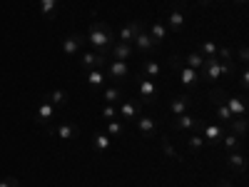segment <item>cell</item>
<instances>
[{
	"instance_id": "obj_25",
	"label": "cell",
	"mask_w": 249,
	"mask_h": 187,
	"mask_svg": "<svg viewBox=\"0 0 249 187\" xmlns=\"http://www.w3.org/2000/svg\"><path fill=\"white\" fill-rule=\"evenodd\" d=\"M102 97H105L107 105H115V102L122 97V90H120V88H107L105 93H102Z\"/></svg>"
},
{
	"instance_id": "obj_32",
	"label": "cell",
	"mask_w": 249,
	"mask_h": 187,
	"mask_svg": "<svg viewBox=\"0 0 249 187\" xmlns=\"http://www.w3.org/2000/svg\"><path fill=\"white\" fill-rule=\"evenodd\" d=\"M48 102H53L55 108L62 105V102H65V93H62V90H53V93L48 95Z\"/></svg>"
},
{
	"instance_id": "obj_24",
	"label": "cell",
	"mask_w": 249,
	"mask_h": 187,
	"mask_svg": "<svg viewBox=\"0 0 249 187\" xmlns=\"http://www.w3.org/2000/svg\"><path fill=\"white\" fill-rule=\"evenodd\" d=\"M55 8H57V0H40V10H43V15L48 20L55 18Z\"/></svg>"
},
{
	"instance_id": "obj_5",
	"label": "cell",
	"mask_w": 249,
	"mask_h": 187,
	"mask_svg": "<svg viewBox=\"0 0 249 187\" xmlns=\"http://www.w3.org/2000/svg\"><path fill=\"white\" fill-rule=\"evenodd\" d=\"M48 135H55L60 140H72V137L80 135V128L75 122H60L57 128H48Z\"/></svg>"
},
{
	"instance_id": "obj_3",
	"label": "cell",
	"mask_w": 249,
	"mask_h": 187,
	"mask_svg": "<svg viewBox=\"0 0 249 187\" xmlns=\"http://www.w3.org/2000/svg\"><path fill=\"white\" fill-rule=\"evenodd\" d=\"M172 128L177 130V132H184V130H190L192 135L202 128V122H199V117H195V115H190V112H184V115H175V120H172Z\"/></svg>"
},
{
	"instance_id": "obj_38",
	"label": "cell",
	"mask_w": 249,
	"mask_h": 187,
	"mask_svg": "<svg viewBox=\"0 0 249 187\" xmlns=\"http://www.w3.org/2000/svg\"><path fill=\"white\" fill-rule=\"evenodd\" d=\"M242 88H244V90L249 88V73H247V70L242 73Z\"/></svg>"
},
{
	"instance_id": "obj_41",
	"label": "cell",
	"mask_w": 249,
	"mask_h": 187,
	"mask_svg": "<svg viewBox=\"0 0 249 187\" xmlns=\"http://www.w3.org/2000/svg\"><path fill=\"white\" fill-rule=\"evenodd\" d=\"M237 3H244V0H237Z\"/></svg>"
},
{
	"instance_id": "obj_9",
	"label": "cell",
	"mask_w": 249,
	"mask_h": 187,
	"mask_svg": "<svg viewBox=\"0 0 249 187\" xmlns=\"http://www.w3.org/2000/svg\"><path fill=\"white\" fill-rule=\"evenodd\" d=\"M224 105L230 108L232 117H247V102H244V97H239V95H230V97L224 100Z\"/></svg>"
},
{
	"instance_id": "obj_17",
	"label": "cell",
	"mask_w": 249,
	"mask_h": 187,
	"mask_svg": "<svg viewBox=\"0 0 249 187\" xmlns=\"http://www.w3.org/2000/svg\"><path fill=\"white\" fill-rule=\"evenodd\" d=\"M110 145H112V137H110L107 132H95V137H92V148H95L97 152H107V150H110Z\"/></svg>"
},
{
	"instance_id": "obj_23",
	"label": "cell",
	"mask_w": 249,
	"mask_h": 187,
	"mask_svg": "<svg viewBox=\"0 0 249 187\" xmlns=\"http://www.w3.org/2000/svg\"><path fill=\"white\" fill-rule=\"evenodd\" d=\"M147 33L152 35V40H155V43H157V45L162 43V40H164V37H167V28H164L162 23H155V25H152V28H150Z\"/></svg>"
},
{
	"instance_id": "obj_40",
	"label": "cell",
	"mask_w": 249,
	"mask_h": 187,
	"mask_svg": "<svg viewBox=\"0 0 249 187\" xmlns=\"http://www.w3.org/2000/svg\"><path fill=\"white\" fill-rule=\"evenodd\" d=\"M219 187H232L230 182H219Z\"/></svg>"
},
{
	"instance_id": "obj_6",
	"label": "cell",
	"mask_w": 249,
	"mask_h": 187,
	"mask_svg": "<svg viewBox=\"0 0 249 187\" xmlns=\"http://www.w3.org/2000/svg\"><path fill=\"white\" fill-rule=\"evenodd\" d=\"M132 45L140 50V53H152L155 48H157V43H155V40H152V35L147 33V28H140V33L135 35V40H132Z\"/></svg>"
},
{
	"instance_id": "obj_8",
	"label": "cell",
	"mask_w": 249,
	"mask_h": 187,
	"mask_svg": "<svg viewBox=\"0 0 249 187\" xmlns=\"http://www.w3.org/2000/svg\"><path fill=\"white\" fill-rule=\"evenodd\" d=\"M135 122H137V132H140L142 137H155V132H157V122H155V117H150V115H140Z\"/></svg>"
},
{
	"instance_id": "obj_39",
	"label": "cell",
	"mask_w": 249,
	"mask_h": 187,
	"mask_svg": "<svg viewBox=\"0 0 249 187\" xmlns=\"http://www.w3.org/2000/svg\"><path fill=\"white\" fill-rule=\"evenodd\" d=\"M239 60L247 62V48H239Z\"/></svg>"
},
{
	"instance_id": "obj_13",
	"label": "cell",
	"mask_w": 249,
	"mask_h": 187,
	"mask_svg": "<svg viewBox=\"0 0 249 187\" xmlns=\"http://www.w3.org/2000/svg\"><path fill=\"white\" fill-rule=\"evenodd\" d=\"M190 105H192V97L187 95V93H182V95H177L170 102V110H172V115H184L187 110H190Z\"/></svg>"
},
{
	"instance_id": "obj_37",
	"label": "cell",
	"mask_w": 249,
	"mask_h": 187,
	"mask_svg": "<svg viewBox=\"0 0 249 187\" xmlns=\"http://www.w3.org/2000/svg\"><path fill=\"white\" fill-rule=\"evenodd\" d=\"M0 187H20V182L15 177H5V180H0Z\"/></svg>"
},
{
	"instance_id": "obj_31",
	"label": "cell",
	"mask_w": 249,
	"mask_h": 187,
	"mask_svg": "<svg viewBox=\"0 0 249 187\" xmlns=\"http://www.w3.org/2000/svg\"><path fill=\"white\" fill-rule=\"evenodd\" d=\"M217 117H219V120H224V122L234 120V117H232V112H230V108H227L224 102H217Z\"/></svg>"
},
{
	"instance_id": "obj_2",
	"label": "cell",
	"mask_w": 249,
	"mask_h": 187,
	"mask_svg": "<svg viewBox=\"0 0 249 187\" xmlns=\"http://www.w3.org/2000/svg\"><path fill=\"white\" fill-rule=\"evenodd\" d=\"M135 82H137V93H140L137 100L144 102V105H155V102H157V88H155V82L147 80V77H142V75H137Z\"/></svg>"
},
{
	"instance_id": "obj_12",
	"label": "cell",
	"mask_w": 249,
	"mask_h": 187,
	"mask_svg": "<svg viewBox=\"0 0 249 187\" xmlns=\"http://www.w3.org/2000/svg\"><path fill=\"white\" fill-rule=\"evenodd\" d=\"M144 23H140V20H132V23H127L120 33H117V37H120V43H132L135 40V35L140 33V28H142Z\"/></svg>"
},
{
	"instance_id": "obj_15",
	"label": "cell",
	"mask_w": 249,
	"mask_h": 187,
	"mask_svg": "<svg viewBox=\"0 0 249 187\" xmlns=\"http://www.w3.org/2000/svg\"><path fill=\"white\" fill-rule=\"evenodd\" d=\"M107 75L110 77H127L130 75V65H127V62H122V60H112L107 65Z\"/></svg>"
},
{
	"instance_id": "obj_35",
	"label": "cell",
	"mask_w": 249,
	"mask_h": 187,
	"mask_svg": "<svg viewBox=\"0 0 249 187\" xmlns=\"http://www.w3.org/2000/svg\"><path fill=\"white\" fill-rule=\"evenodd\" d=\"M190 148H192V150H202V148H204V137L195 132V135L190 137Z\"/></svg>"
},
{
	"instance_id": "obj_7",
	"label": "cell",
	"mask_w": 249,
	"mask_h": 187,
	"mask_svg": "<svg viewBox=\"0 0 249 187\" xmlns=\"http://www.w3.org/2000/svg\"><path fill=\"white\" fill-rule=\"evenodd\" d=\"M85 40H88V37L82 35V33H72V35H68V37H65V43H62V53H65V55H77Z\"/></svg>"
},
{
	"instance_id": "obj_27",
	"label": "cell",
	"mask_w": 249,
	"mask_h": 187,
	"mask_svg": "<svg viewBox=\"0 0 249 187\" xmlns=\"http://www.w3.org/2000/svg\"><path fill=\"white\" fill-rule=\"evenodd\" d=\"M160 140H162V150H164V155L172 157V160H179V162H182V155H179V152L172 148V145H170V140H167V137H160Z\"/></svg>"
},
{
	"instance_id": "obj_34",
	"label": "cell",
	"mask_w": 249,
	"mask_h": 187,
	"mask_svg": "<svg viewBox=\"0 0 249 187\" xmlns=\"http://www.w3.org/2000/svg\"><path fill=\"white\" fill-rule=\"evenodd\" d=\"M102 117H105L107 122L110 120H117V108L115 105H105V108H102Z\"/></svg>"
},
{
	"instance_id": "obj_10",
	"label": "cell",
	"mask_w": 249,
	"mask_h": 187,
	"mask_svg": "<svg viewBox=\"0 0 249 187\" xmlns=\"http://www.w3.org/2000/svg\"><path fill=\"white\" fill-rule=\"evenodd\" d=\"M82 65H85L88 70H92V68L102 70L107 65V55H102V53H82Z\"/></svg>"
},
{
	"instance_id": "obj_28",
	"label": "cell",
	"mask_w": 249,
	"mask_h": 187,
	"mask_svg": "<svg viewBox=\"0 0 249 187\" xmlns=\"http://www.w3.org/2000/svg\"><path fill=\"white\" fill-rule=\"evenodd\" d=\"M230 122H232V132H234L237 137L247 135V117H237V122H234V120H230Z\"/></svg>"
},
{
	"instance_id": "obj_33",
	"label": "cell",
	"mask_w": 249,
	"mask_h": 187,
	"mask_svg": "<svg viewBox=\"0 0 249 187\" xmlns=\"http://www.w3.org/2000/svg\"><path fill=\"white\" fill-rule=\"evenodd\" d=\"M217 50H219V48L212 43V40H207V43L202 45V55H204V57H212V55H217Z\"/></svg>"
},
{
	"instance_id": "obj_11",
	"label": "cell",
	"mask_w": 249,
	"mask_h": 187,
	"mask_svg": "<svg viewBox=\"0 0 249 187\" xmlns=\"http://www.w3.org/2000/svg\"><path fill=\"white\" fill-rule=\"evenodd\" d=\"M110 55H112L115 60L127 62V60L135 55V45H132V43H115V45L110 48Z\"/></svg>"
},
{
	"instance_id": "obj_16",
	"label": "cell",
	"mask_w": 249,
	"mask_h": 187,
	"mask_svg": "<svg viewBox=\"0 0 249 187\" xmlns=\"http://www.w3.org/2000/svg\"><path fill=\"white\" fill-rule=\"evenodd\" d=\"M55 115V105H53V102H40V105H37V110H35V120L37 122H48L50 117Z\"/></svg>"
},
{
	"instance_id": "obj_20",
	"label": "cell",
	"mask_w": 249,
	"mask_h": 187,
	"mask_svg": "<svg viewBox=\"0 0 249 187\" xmlns=\"http://www.w3.org/2000/svg\"><path fill=\"white\" fill-rule=\"evenodd\" d=\"M142 77H147V80H155L157 75H160V65L155 60H144V65H142V73H140Z\"/></svg>"
},
{
	"instance_id": "obj_14",
	"label": "cell",
	"mask_w": 249,
	"mask_h": 187,
	"mask_svg": "<svg viewBox=\"0 0 249 187\" xmlns=\"http://www.w3.org/2000/svg\"><path fill=\"white\" fill-rule=\"evenodd\" d=\"M177 75H179V80H182L184 88H192V85H197V82H199V73L192 70V68H179Z\"/></svg>"
},
{
	"instance_id": "obj_18",
	"label": "cell",
	"mask_w": 249,
	"mask_h": 187,
	"mask_svg": "<svg viewBox=\"0 0 249 187\" xmlns=\"http://www.w3.org/2000/svg\"><path fill=\"white\" fill-rule=\"evenodd\" d=\"M222 135H224V128H222V125H204V128H202V137L210 140V142L222 140Z\"/></svg>"
},
{
	"instance_id": "obj_36",
	"label": "cell",
	"mask_w": 249,
	"mask_h": 187,
	"mask_svg": "<svg viewBox=\"0 0 249 187\" xmlns=\"http://www.w3.org/2000/svg\"><path fill=\"white\" fill-rule=\"evenodd\" d=\"M222 95H224V90H222V88L210 90V102H222Z\"/></svg>"
},
{
	"instance_id": "obj_29",
	"label": "cell",
	"mask_w": 249,
	"mask_h": 187,
	"mask_svg": "<svg viewBox=\"0 0 249 187\" xmlns=\"http://www.w3.org/2000/svg\"><path fill=\"white\" fill-rule=\"evenodd\" d=\"M122 132H124V125H122V122H117V120H110V122H107V135H110V137H112V135L120 137Z\"/></svg>"
},
{
	"instance_id": "obj_1",
	"label": "cell",
	"mask_w": 249,
	"mask_h": 187,
	"mask_svg": "<svg viewBox=\"0 0 249 187\" xmlns=\"http://www.w3.org/2000/svg\"><path fill=\"white\" fill-rule=\"evenodd\" d=\"M85 37L95 45V50L102 53V55H110V48L115 45V30L107 23H92Z\"/></svg>"
},
{
	"instance_id": "obj_21",
	"label": "cell",
	"mask_w": 249,
	"mask_h": 187,
	"mask_svg": "<svg viewBox=\"0 0 249 187\" xmlns=\"http://www.w3.org/2000/svg\"><path fill=\"white\" fill-rule=\"evenodd\" d=\"M184 62H187L184 68H192V70H199V68L204 65V55H202V53H190V55L184 57Z\"/></svg>"
},
{
	"instance_id": "obj_4",
	"label": "cell",
	"mask_w": 249,
	"mask_h": 187,
	"mask_svg": "<svg viewBox=\"0 0 249 187\" xmlns=\"http://www.w3.org/2000/svg\"><path fill=\"white\" fill-rule=\"evenodd\" d=\"M117 115H122L127 122H135L140 115H142V102L137 100V97H127L120 105V110H117Z\"/></svg>"
},
{
	"instance_id": "obj_19",
	"label": "cell",
	"mask_w": 249,
	"mask_h": 187,
	"mask_svg": "<svg viewBox=\"0 0 249 187\" xmlns=\"http://www.w3.org/2000/svg\"><path fill=\"white\" fill-rule=\"evenodd\" d=\"M167 25H170V28H172L175 33H179V30L184 28V15H182V13H179L177 8H175V10H172V13L167 15Z\"/></svg>"
},
{
	"instance_id": "obj_22",
	"label": "cell",
	"mask_w": 249,
	"mask_h": 187,
	"mask_svg": "<svg viewBox=\"0 0 249 187\" xmlns=\"http://www.w3.org/2000/svg\"><path fill=\"white\" fill-rule=\"evenodd\" d=\"M105 73H102V70H97V68H92V70H88V82H90V85L92 88H100L102 85V82H105Z\"/></svg>"
},
{
	"instance_id": "obj_26",
	"label": "cell",
	"mask_w": 249,
	"mask_h": 187,
	"mask_svg": "<svg viewBox=\"0 0 249 187\" xmlns=\"http://www.w3.org/2000/svg\"><path fill=\"white\" fill-rule=\"evenodd\" d=\"M230 165H232V168H237L239 172H244V165H247V160H244V155L242 152H230Z\"/></svg>"
},
{
	"instance_id": "obj_30",
	"label": "cell",
	"mask_w": 249,
	"mask_h": 187,
	"mask_svg": "<svg viewBox=\"0 0 249 187\" xmlns=\"http://www.w3.org/2000/svg\"><path fill=\"white\" fill-rule=\"evenodd\" d=\"M222 137H224V148H227V150H239V137H237L234 132L222 135Z\"/></svg>"
}]
</instances>
